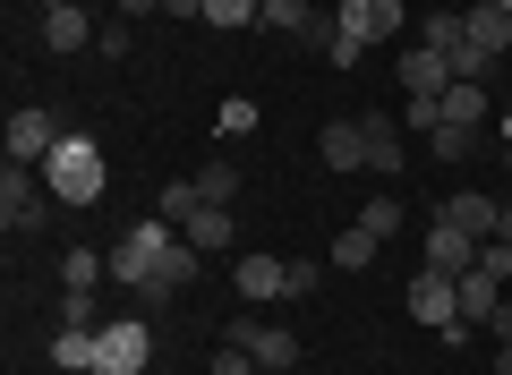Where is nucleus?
<instances>
[{
  "instance_id": "obj_1",
  "label": "nucleus",
  "mask_w": 512,
  "mask_h": 375,
  "mask_svg": "<svg viewBox=\"0 0 512 375\" xmlns=\"http://www.w3.org/2000/svg\"><path fill=\"white\" fill-rule=\"evenodd\" d=\"M43 188H52V205H103V188H111L103 145L94 137H60L52 162H43Z\"/></svg>"
},
{
  "instance_id": "obj_2",
  "label": "nucleus",
  "mask_w": 512,
  "mask_h": 375,
  "mask_svg": "<svg viewBox=\"0 0 512 375\" xmlns=\"http://www.w3.org/2000/svg\"><path fill=\"white\" fill-rule=\"evenodd\" d=\"M171 239H180V222L146 214V222H137V231L120 239V248H111V282H128V290H146V282H154V265H163V248H171Z\"/></svg>"
},
{
  "instance_id": "obj_3",
  "label": "nucleus",
  "mask_w": 512,
  "mask_h": 375,
  "mask_svg": "<svg viewBox=\"0 0 512 375\" xmlns=\"http://www.w3.org/2000/svg\"><path fill=\"white\" fill-rule=\"evenodd\" d=\"M154 358V324L146 316H111L103 333H94V375H146Z\"/></svg>"
},
{
  "instance_id": "obj_4",
  "label": "nucleus",
  "mask_w": 512,
  "mask_h": 375,
  "mask_svg": "<svg viewBox=\"0 0 512 375\" xmlns=\"http://www.w3.org/2000/svg\"><path fill=\"white\" fill-rule=\"evenodd\" d=\"M52 222V188H43V171H26V162H9L0 171V231H43Z\"/></svg>"
},
{
  "instance_id": "obj_5",
  "label": "nucleus",
  "mask_w": 512,
  "mask_h": 375,
  "mask_svg": "<svg viewBox=\"0 0 512 375\" xmlns=\"http://www.w3.org/2000/svg\"><path fill=\"white\" fill-rule=\"evenodd\" d=\"M222 341H239V350H248L265 375H291V367H299V333H291V324H256V316H231V324H222Z\"/></svg>"
},
{
  "instance_id": "obj_6",
  "label": "nucleus",
  "mask_w": 512,
  "mask_h": 375,
  "mask_svg": "<svg viewBox=\"0 0 512 375\" xmlns=\"http://www.w3.org/2000/svg\"><path fill=\"white\" fill-rule=\"evenodd\" d=\"M410 316L436 324L444 341H470V324H461V282H453V273H419V282H410Z\"/></svg>"
},
{
  "instance_id": "obj_7",
  "label": "nucleus",
  "mask_w": 512,
  "mask_h": 375,
  "mask_svg": "<svg viewBox=\"0 0 512 375\" xmlns=\"http://www.w3.org/2000/svg\"><path fill=\"white\" fill-rule=\"evenodd\" d=\"M43 52H60V60H77V52H94V35H103V26L86 18V0H43Z\"/></svg>"
},
{
  "instance_id": "obj_8",
  "label": "nucleus",
  "mask_w": 512,
  "mask_h": 375,
  "mask_svg": "<svg viewBox=\"0 0 512 375\" xmlns=\"http://www.w3.org/2000/svg\"><path fill=\"white\" fill-rule=\"evenodd\" d=\"M333 18H342V35L367 52V43H393V35H402V26H410V9H402V0H342Z\"/></svg>"
},
{
  "instance_id": "obj_9",
  "label": "nucleus",
  "mask_w": 512,
  "mask_h": 375,
  "mask_svg": "<svg viewBox=\"0 0 512 375\" xmlns=\"http://www.w3.org/2000/svg\"><path fill=\"white\" fill-rule=\"evenodd\" d=\"M478 256H487V239H470L461 222H444V214L427 222V273H453V282H461V273H470Z\"/></svg>"
},
{
  "instance_id": "obj_10",
  "label": "nucleus",
  "mask_w": 512,
  "mask_h": 375,
  "mask_svg": "<svg viewBox=\"0 0 512 375\" xmlns=\"http://www.w3.org/2000/svg\"><path fill=\"white\" fill-rule=\"evenodd\" d=\"M231 290H239L248 307L291 299V256H239V265H231Z\"/></svg>"
},
{
  "instance_id": "obj_11",
  "label": "nucleus",
  "mask_w": 512,
  "mask_h": 375,
  "mask_svg": "<svg viewBox=\"0 0 512 375\" xmlns=\"http://www.w3.org/2000/svg\"><path fill=\"white\" fill-rule=\"evenodd\" d=\"M60 137H69V128H60L52 111H18V120H9V162H26V171H43Z\"/></svg>"
},
{
  "instance_id": "obj_12",
  "label": "nucleus",
  "mask_w": 512,
  "mask_h": 375,
  "mask_svg": "<svg viewBox=\"0 0 512 375\" xmlns=\"http://www.w3.org/2000/svg\"><path fill=\"white\" fill-rule=\"evenodd\" d=\"M359 137H367V171H376V179H393V171L410 162L402 120H384V111H359Z\"/></svg>"
},
{
  "instance_id": "obj_13",
  "label": "nucleus",
  "mask_w": 512,
  "mask_h": 375,
  "mask_svg": "<svg viewBox=\"0 0 512 375\" xmlns=\"http://www.w3.org/2000/svg\"><path fill=\"white\" fill-rule=\"evenodd\" d=\"M461 35H470V52H478V60L512 52V9H495V0H470V9H461Z\"/></svg>"
},
{
  "instance_id": "obj_14",
  "label": "nucleus",
  "mask_w": 512,
  "mask_h": 375,
  "mask_svg": "<svg viewBox=\"0 0 512 375\" xmlns=\"http://www.w3.org/2000/svg\"><path fill=\"white\" fill-rule=\"evenodd\" d=\"M487 103H495L487 77H453V86L436 94V128H478V120H487Z\"/></svg>"
},
{
  "instance_id": "obj_15",
  "label": "nucleus",
  "mask_w": 512,
  "mask_h": 375,
  "mask_svg": "<svg viewBox=\"0 0 512 375\" xmlns=\"http://www.w3.org/2000/svg\"><path fill=\"white\" fill-rule=\"evenodd\" d=\"M197 265H205V256L188 248V239H171V248H163V265H154V282L137 290V299H146V307H163L171 290H188V282H197Z\"/></svg>"
},
{
  "instance_id": "obj_16",
  "label": "nucleus",
  "mask_w": 512,
  "mask_h": 375,
  "mask_svg": "<svg viewBox=\"0 0 512 375\" xmlns=\"http://www.w3.org/2000/svg\"><path fill=\"white\" fill-rule=\"evenodd\" d=\"M444 222H461L470 239H495V222H504V197H487V188H461V197H444Z\"/></svg>"
},
{
  "instance_id": "obj_17",
  "label": "nucleus",
  "mask_w": 512,
  "mask_h": 375,
  "mask_svg": "<svg viewBox=\"0 0 512 375\" xmlns=\"http://www.w3.org/2000/svg\"><path fill=\"white\" fill-rule=\"evenodd\" d=\"M495 307H504V273L470 265V273H461V324H470V333H478V324H487Z\"/></svg>"
},
{
  "instance_id": "obj_18",
  "label": "nucleus",
  "mask_w": 512,
  "mask_h": 375,
  "mask_svg": "<svg viewBox=\"0 0 512 375\" xmlns=\"http://www.w3.org/2000/svg\"><path fill=\"white\" fill-rule=\"evenodd\" d=\"M180 239L197 256H231V205H197V214L180 222Z\"/></svg>"
},
{
  "instance_id": "obj_19",
  "label": "nucleus",
  "mask_w": 512,
  "mask_h": 375,
  "mask_svg": "<svg viewBox=\"0 0 512 375\" xmlns=\"http://www.w3.org/2000/svg\"><path fill=\"white\" fill-rule=\"evenodd\" d=\"M402 86L410 94H444V86H453V60L427 52V43H410V52H402Z\"/></svg>"
},
{
  "instance_id": "obj_20",
  "label": "nucleus",
  "mask_w": 512,
  "mask_h": 375,
  "mask_svg": "<svg viewBox=\"0 0 512 375\" xmlns=\"http://www.w3.org/2000/svg\"><path fill=\"white\" fill-rule=\"evenodd\" d=\"M316 154H325V171H359V162H367V137H359V120H325Z\"/></svg>"
},
{
  "instance_id": "obj_21",
  "label": "nucleus",
  "mask_w": 512,
  "mask_h": 375,
  "mask_svg": "<svg viewBox=\"0 0 512 375\" xmlns=\"http://www.w3.org/2000/svg\"><path fill=\"white\" fill-rule=\"evenodd\" d=\"M376 248H384V239L367 231V222H350V231L325 248V265H342V273H367V265H376Z\"/></svg>"
},
{
  "instance_id": "obj_22",
  "label": "nucleus",
  "mask_w": 512,
  "mask_h": 375,
  "mask_svg": "<svg viewBox=\"0 0 512 375\" xmlns=\"http://www.w3.org/2000/svg\"><path fill=\"white\" fill-rule=\"evenodd\" d=\"M94 333H103V324H94ZM94 333L60 324V333H52V367H60V375H94Z\"/></svg>"
},
{
  "instance_id": "obj_23",
  "label": "nucleus",
  "mask_w": 512,
  "mask_h": 375,
  "mask_svg": "<svg viewBox=\"0 0 512 375\" xmlns=\"http://www.w3.org/2000/svg\"><path fill=\"white\" fill-rule=\"evenodd\" d=\"M419 43H427V52H444V60H461V52H470V35H461V9H427Z\"/></svg>"
},
{
  "instance_id": "obj_24",
  "label": "nucleus",
  "mask_w": 512,
  "mask_h": 375,
  "mask_svg": "<svg viewBox=\"0 0 512 375\" xmlns=\"http://www.w3.org/2000/svg\"><path fill=\"white\" fill-rule=\"evenodd\" d=\"M94 282H111V256H94V248L60 256V290H94Z\"/></svg>"
},
{
  "instance_id": "obj_25",
  "label": "nucleus",
  "mask_w": 512,
  "mask_h": 375,
  "mask_svg": "<svg viewBox=\"0 0 512 375\" xmlns=\"http://www.w3.org/2000/svg\"><path fill=\"white\" fill-rule=\"evenodd\" d=\"M197 205H205V188H197V179H163V188H154V214H163V222H188Z\"/></svg>"
},
{
  "instance_id": "obj_26",
  "label": "nucleus",
  "mask_w": 512,
  "mask_h": 375,
  "mask_svg": "<svg viewBox=\"0 0 512 375\" xmlns=\"http://www.w3.org/2000/svg\"><path fill=\"white\" fill-rule=\"evenodd\" d=\"M214 128H222V137H256V128H265V111H256L248 94H231V103L214 111Z\"/></svg>"
},
{
  "instance_id": "obj_27",
  "label": "nucleus",
  "mask_w": 512,
  "mask_h": 375,
  "mask_svg": "<svg viewBox=\"0 0 512 375\" xmlns=\"http://www.w3.org/2000/svg\"><path fill=\"white\" fill-rule=\"evenodd\" d=\"M427 154H436V162H470L478 154V128H427Z\"/></svg>"
},
{
  "instance_id": "obj_28",
  "label": "nucleus",
  "mask_w": 512,
  "mask_h": 375,
  "mask_svg": "<svg viewBox=\"0 0 512 375\" xmlns=\"http://www.w3.org/2000/svg\"><path fill=\"white\" fill-rule=\"evenodd\" d=\"M308 18H316L308 0H265V9H256V26H274V35H299Z\"/></svg>"
},
{
  "instance_id": "obj_29",
  "label": "nucleus",
  "mask_w": 512,
  "mask_h": 375,
  "mask_svg": "<svg viewBox=\"0 0 512 375\" xmlns=\"http://www.w3.org/2000/svg\"><path fill=\"white\" fill-rule=\"evenodd\" d=\"M359 222H367L376 239H393V231H402L410 214H402V197H367V205H359Z\"/></svg>"
},
{
  "instance_id": "obj_30",
  "label": "nucleus",
  "mask_w": 512,
  "mask_h": 375,
  "mask_svg": "<svg viewBox=\"0 0 512 375\" xmlns=\"http://www.w3.org/2000/svg\"><path fill=\"white\" fill-rule=\"evenodd\" d=\"M137 52V26L128 18H103V35H94V60H128Z\"/></svg>"
},
{
  "instance_id": "obj_31",
  "label": "nucleus",
  "mask_w": 512,
  "mask_h": 375,
  "mask_svg": "<svg viewBox=\"0 0 512 375\" xmlns=\"http://www.w3.org/2000/svg\"><path fill=\"white\" fill-rule=\"evenodd\" d=\"M256 9H265V0H205V26L231 35V26H256Z\"/></svg>"
},
{
  "instance_id": "obj_32",
  "label": "nucleus",
  "mask_w": 512,
  "mask_h": 375,
  "mask_svg": "<svg viewBox=\"0 0 512 375\" xmlns=\"http://www.w3.org/2000/svg\"><path fill=\"white\" fill-rule=\"evenodd\" d=\"M197 188H205V205H231V197H239V171H231V162H205Z\"/></svg>"
},
{
  "instance_id": "obj_33",
  "label": "nucleus",
  "mask_w": 512,
  "mask_h": 375,
  "mask_svg": "<svg viewBox=\"0 0 512 375\" xmlns=\"http://www.w3.org/2000/svg\"><path fill=\"white\" fill-rule=\"evenodd\" d=\"M60 324H77V333H94V324H103V316H94V290H60Z\"/></svg>"
},
{
  "instance_id": "obj_34",
  "label": "nucleus",
  "mask_w": 512,
  "mask_h": 375,
  "mask_svg": "<svg viewBox=\"0 0 512 375\" xmlns=\"http://www.w3.org/2000/svg\"><path fill=\"white\" fill-rule=\"evenodd\" d=\"M214 375H265V367H256V358L239 350V341H222V350H214Z\"/></svg>"
},
{
  "instance_id": "obj_35",
  "label": "nucleus",
  "mask_w": 512,
  "mask_h": 375,
  "mask_svg": "<svg viewBox=\"0 0 512 375\" xmlns=\"http://www.w3.org/2000/svg\"><path fill=\"white\" fill-rule=\"evenodd\" d=\"M316 282H325V265H316V256H291V299H308Z\"/></svg>"
},
{
  "instance_id": "obj_36",
  "label": "nucleus",
  "mask_w": 512,
  "mask_h": 375,
  "mask_svg": "<svg viewBox=\"0 0 512 375\" xmlns=\"http://www.w3.org/2000/svg\"><path fill=\"white\" fill-rule=\"evenodd\" d=\"M111 9H120L128 26H137V18H163V0H111Z\"/></svg>"
},
{
  "instance_id": "obj_37",
  "label": "nucleus",
  "mask_w": 512,
  "mask_h": 375,
  "mask_svg": "<svg viewBox=\"0 0 512 375\" xmlns=\"http://www.w3.org/2000/svg\"><path fill=\"white\" fill-rule=\"evenodd\" d=\"M487 324H495V350H512V299H504V307H495V316H487Z\"/></svg>"
},
{
  "instance_id": "obj_38",
  "label": "nucleus",
  "mask_w": 512,
  "mask_h": 375,
  "mask_svg": "<svg viewBox=\"0 0 512 375\" xmlns=\"http://www.w3.org/2000/svg\"><path fill=\"white\" fill-rule=\"evenodd\" d=\"M163 18H205V0H163Z\"/></svg>"
},
{
  "instance_id": "obj_39",
  "label": "nucleus",
  "mask_w": 512,
  "mask_h": 375,
  "mask_svg": "<svg viewBox=\"0 0 512 375\" xmlns=\"http://www.w3.org/2000/svg\"><path fill=\"white\" fill-rule=\"evenodd\" d=\"M495 239H504V248H512V205H504V222H495Z\"/></svg>"
},
{
  "instance_id": "obj_40",
  "label": "nucleus",
  "mask_w": 512,
  "mask_h": 375,
  "mask_svg": "<svg viewBox=\"0 0 512 375\" xmlns=\"http://www.w3.org/2000/svg\"><path fill=\"white\" fill-rule=\"evenodd\" d=\"M495 137H504V145H512V103H504V120H495Z\"/></svg>"
},
{
  "instance_id": "obj_41",
  "label": "nucleus",
  "mask_w": 512,
  "mask_h": 375,
  "mask_svg": "<svg viewBox=\"0 0 512 375\" xmlns=\"http://www.w3.org/2000/svg\"><path fill=\"white\" fill-rule=\"evenodd\" d=\"M504 205H512V145H504Z\"/></svg>"
},
{
  "instance_id": "obj_42",
  "label": "nucleus",
  "mask_w": 512,
  "mask_h": 375,
  "mask_svg": "<svg viewBox=\"0 0 512 375\" xmlns=\"http://www.w3.org/2000/svg\"><path fill=\"white\" fill-rule=\"evenodd\" d=\"M495 375H512V350H495Z\"/></svg>"
},
{
  "instance_id": "obj_43",
  "label": "nucleus",
  "mask_w": 512,
  "mask_h": 375,
  "mask_svg": "<svg viewBox=\"0 0 512 375\" xmlns=\"http://www.w3.org/2000/svg\"><path fill=\"white\" fill-rule=\"evenodd\" d=\"M495 9H512V0H495Z\"/></svg>"
},
{
  "instance_id": "obj_44",
  "label": "nucleus",
  "mask_w": 512,
  "mask_h": 375,
  "mask_svg": "<svg viewBox=\"0 0 512 375\" xmlns=\"http://www.w3.org/2000/svg\"><path fill=\"white\" fill-rule=\"evenodd\" d=\"M504 299H512V282H504Z\"/></svg>"
}]
</instances>
